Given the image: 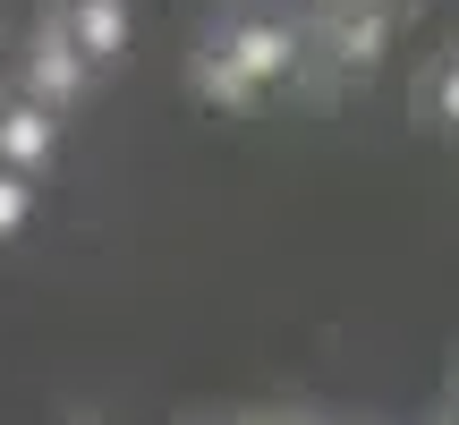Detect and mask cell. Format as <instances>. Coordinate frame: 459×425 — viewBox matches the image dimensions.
I'll return each instance as SVG.
<instances>
[{
	"instance_id": "6da1fadb",
	"label": "cell",
	"mask_w": 459,
	"mask_h": 425,
	"mask_svg": "<svg viewBox=\"0 0 459 425\" xmlns=\"http://www.w3.org/2000/svg\"><path fill=\"white\" fill-rule=\"evenodd\" d=\"M204 51H221L255 94H273V85H290L298 68H307V34H298L290 17H273V9H230L221 26L204 34Z\"/></svg>"
},
{
	"instance_id": "7a4b0ae2",
	"label": "cell",
	"mask_w": 459,
	"mask_h": 425,
	"mask_svg": "<svg viewBox=\"0 0 459 425\" xmlns=\"http://www.w3.org/2000/svg\"><path fill=\"white\" fill-rule=\"evenodd\" d=\"M94 68L77 60V43H68L51 17H34V34L17 43V60H9V94H26V102H43L51 119H68V111H85L94 102Z\"/></svg>"
},
{
	"instance_id": "3957f363",
	"label": "cell",
	"mask_w": 459,
	"mask_h": 425,
	"mask_svg": "<svg viewBox=\"0 0 459 425\" xmlns=\"http://www.w3.org/2000/svg\"><path fill=\"white\" fill-rule=\"evenodd\" d=\"M43 17L77 43V60L94 68V77H119V68H128V51H136V9L128 0H51Z\"/></svg>"
},
{
	"instance_id": "277c9868",
	"label": "cell",
	"mask_w": 459,
	"mask_h": 425,
	"mask_svg": "<svg viewBox=\"0 0 459 425\" xmlns=\"http://www.w3.org/2000/svg\"><path fill=\"white\" fill-rule=\"evenodd\" d=\"M60 153H68V119H51L43 102H26V94L0 85V170H17V179L43 187L51 170H60Z\"/></svg>"
},
{
	"instance_id": "5b68a950",
	"label": "cell",
	"mask_w": 459,
	"mask_h": 425,
	"mask_svg": "<svg viewBox=\"0 0 459 425\" xmlns=\"http://www.w3.org/2000/svg\"><path fill=\"white\" fill-rule=\"evenodd\" d=\"M383 51H392V9H383V0L332 17V60H341V77H375Z\"/></svg>"
},
{
	"instance_id": "8992f818",
	"label": "cell",
	"mask_w": 459,
	"mask_h": 425,
	"mask_svg": "<svg viewBox=\"0 0 459 425\" xmlns=\"http://www.w3.org/2000/svg\"><path fill=\"white\" fill-rule=\"evenodd\" d=\"M196 94H204V102H221V111H238V119H247V111H255V102H264L255 85H247L238 68L221 60V51H196Z\"/></svg>"
},
{
	"instance_id": "52a82bcc",
	"label": "cell",
	"mask_w": 459,
	"mask_h": 425,
	"mask_svg": "<svg viewBox=\"0 0 459 425\" xmlns=\"http://www.w3.org/2000/svg\"><path fill=\"white\" fill-rule=\"evenodd\" d=\"M34 212H43V187H34V179H17V170H0V247H9V239H26V230H34Z\"/></svg>"
},
{
	"instance_id": "ba28073f",
	"label": "cell",
	"mask_w": 459,
	"mask_h": 425,
	"mask_svg": "<svg viewBox=\"0 0 459 425\" xmlns=\"http://www.w3.org/2000/svg\"><path fill=\"white\" fill-rule=\"evenodd\" d=\"M417 111H426L434 128H451V136H459V51H451L443 68H434L426 85H417Z\"/></svg>"
},
{
	"instance_id": "9c48e42d",
	"label": "cell",
	"mask_w": 459,
	"mask_h": 425,
	"mask_svg": "<svg viewBox=\"0 0 459 425\" xmlns=\"http://www.w3.org/2000/svg\"><path fill=\"white\" fill-rule=\"evenodd\" d=\"M247 425H307L298 409H264V417H247Z\"/></svg>"
}]
</instances>
